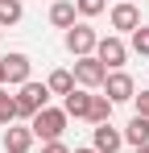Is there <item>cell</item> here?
I'll list each match as a JSON object with an SVG mask.
<instances>
[{"instance_id": "8", "label": "cell", "mask_w": 149, "mask_h": 153, "mask_svg": "<svg viewBox=\"0 0 149 153\" xmlns=\"http://www.w3.org/2000/svg\"><path fill=\"white\" fill-rule=\"evenodd\" d=\"M112 29H120V33H133V29H141V8L137 4H112Z\"/></svg>"}, {"instance_id": "12", "label": "cell", "mask_w": 149, "mask_h": 153, "mask_svg": "<svg viewBox=\"0 0 149 153\" xmlns=\"http://www.w3.org/2000/svg\"><path fill=\"white\" fill-rule=\"evenodd\" d=\"M87 108H91V95H87L83 87H74L71 95L62 100V112H66V116H74V120H87Z\"/></svg>"}, {"instance_id": "17", "label": "cell", "mask_w": 149, "mask_h": 153, "mask_svg": "<svg viewBox=\"0 0 149 153\" xmlns=\"http://www.w3.org/2000/svg\"><path fill=\"white\" fill-rule=\"evenodd\" d=\"M21 17H25L21 0H0V29H4V25H17Z\"/></svg>"}, {"instance_id": "13", "label": "cell", "mask_w": 149, "mask_h": 153, "mask_svg": "<svg viewBox=\"0 0 149 153\" xmlns=\"http://www.w3.org/2000/svg\"><path fill=\"white\" fill-rule=\"evenodd\" d=\"M124 141H128V145H137V149H141V145H149V120H145V116H133V120H128Z\"/></svg>"}, {"instance_id": "22", "label": "cell", "mask_w": 149, "mask_h": 153, "mask_svg": "<svg viewBox=\"0 0 149 153\" xmlns=\"http://www.w3.org/2000/svg\"><path fill=\"white\" fill-rule=\"evenodd\" d=\"M71 153H95V149H91V145H83V149H71Z\"/></svg>"}, {"instance_id": "14", "label": "cell", "mask_w": 149, "mask_h": 153, "mask_svg": "<svg viewBox=\"0 0 149 153\" xmlns=\"http://www.w3.org/2000/svg\"><path fill=\"white\" fill-rule=\"evenodd\" d=\"M46 87H50V95H62V100H66L74 87H79V83H74V75H71V71H54V75L46 79Z\"/></svg>"}, {"instance_id": "21", "label": "cell", "mask_w": 149, "mask_h": 153, "mask_svg": "<svg viewBox=\"0 0 149 153\" xmlns=\"http://www.w3.org/2000/svg\"><path fill=\"white\" fill-rule=\"evenodd\" d=\"M42 153H71V149H66L62 141H46V145H42Z\"/></svg>"}, {"instance_id": "15", "label": "cell", "mask_w": 149, "mask_h": 153, "mask_svg": "<svg viewBox=\"0 0 149 153\" xmlns=\"http://www.w3.org/2000/svg\"><path fill=\"white\" fill-rule=\"evenodd\" d=\"M87 120H91V124H112V100H108V95H91Z\"/></svg>"}, {"instance_id": "3", "label": "cell", "mask_w": 149, "mask_h": 153, "mask_svg": "<svg viewBox=\"0 0 149 153\" xmlns=\"http://www.w3.org/2000/svg\"><path fill=\"white\" fill-rule=\"evenodd\" d=\"M74 83L83 87V91H95V87H104V79H108V66L99 62L95 54H87V58H74Z\"/></svg>"}, {"instance_id": "11", "label": "cell", "mask_w": 149, "mask_h": 153, "mask_svg": "<svg viewBox=\"0 0 149 153\" xmlns=\"http://www.w3.org/2000/svg\"><path fill=\"white\" fill-rule=\"evenodd\" d=\"M74 17H79L74 0H58V4H50V25H54V29H71Z\"/></svg>"}, {"instance_id": "24", "label": "cell", "mask_w": 149, "mask_h": 153, "mask_svg": "<svg viewBox=\"0 0 149 153\" xmlns=\"http://www.w3.org/2000/svg\"><path fill=\"white\" fill-rule=\"evenodd\" d=\"M137 153H149V145H141V149H137Z\"/></svg>"}, {"instance_id": "7", "label": "cell", "mask_w": 149, "mask_h": 153, "mask_svg": "<svg viewBox=\"0 0 149 153\" xmlns=\"http://www.w3.org/2000/svg\"><path fill=\"white\" fill-rule=\"evenodd\" d=\"M0 62H4V83H13V87H25V83H29V71H33L29 54H8V58H0Z\"/></svg>"}, {"instance_id": "19", "label": "cell", "mask_w": 149, "mask_h": 153, "mask_svg": "<svg viewBox=\"0 0 149 153\" xmlns=\"http://www.w3.org/2000/svg\"><path fill=\"white\" fill-rule=\"evenodd\" d=\"M133 50L141 54V58H149V25H141V29H133Z\"/></svg>"}, {"instance_id": "1", "label": "cell", "mask_w": 149, "mask_h": 153, "mask_svg": "<svg viewBox=\"0 0 149 153\" xmlns=\"http://www.w3.org/2000/svg\"><path fill=\"white\" fill-rule=\"evenodd\" d=\"M66 112L62 108H42L33 120H29V128H33V137L37 141H62V132H66Z\"/></svg>"}, {"instance_id": "4", "label": "cell", "mask_w": 149, "mask_h": 153, "mask_svg": "<svg viewBox=\"0 0 149 153\" xmlns=\"http://www.w3.org/2000/svg\"><path fill=\"white\" fill-rule=\"evenodd\" d=\"M95 46H99V33L87 21H74L71 29H66V50L74 54V58H87V54H95Z\"/></svg>"}, {"instance_id": "25", "label": "cell", "mask_w": 149, "mask_h": 153, "mask_svg": "<svg viewBox=\"0 0 149 153\" xmlns=\"http://www.w3.org/2000/svg\"><path fill=\"white\" fill-rule=\"evenodd\" d=\"M0 33H4V29H0Z\"/></svg>"}, {"instance_id": "23", "label": "cell", "mask_w": 149, "mask_h": 153, "mask_svg": "<svg viewBox=\"0 0 149 153\" xmlns=\"http://www.w3.org/2000/svg\"><path fill=\"white\" fill-rule=\"evenodd\" d=\"M0 87H4V62H0Z\"/></svg>"}, {"instance_id": "2", "label": "cell", "mask_w": 149, "mask_h": 153, "mask_svg": "<svg viewBox=\"0 0 149 153\" xmlns=\"http://www.w3.org/2000/svg\"><path fill=\"white\" fill-rule=\"evenodd\" d=\"M42 108H50V87L46 83H25V87H17V116H25V120H33Z\"/></svg>"}, {"instance_id": "9", "label": "cell", "mask_w": 149, "mask_h": 153, "mask_svg": "<svg viewBox=\"0 0 149 153\" xmlns=\"http://www.w3.org/2000/svg\"><path fill=\"white\" fill-rule=\"evenodd\" d=\"M33 141H37V137H33L29 124H8V128H4V149H8V153H29Z\"/></svg>"}, {"instance_id": "5", "label": "cell", "mask_w": 149, "mask_h": 153, "mask_svg": "<svg viewBox=\"0 0 149 153\" xmlns=\"http://www.w3.org/2000/svg\"><path fill=\"white\" fill-rule=\"evenodd\" d=\"M104 95H108L112 103H133V95H137L133 75H128V71H108V79H104Z\"/></svg>"}, {"instance_id": "18", "label": "cell", "mask_w": 149, "mask_h": 153, "mask_svg": "<svg viewBox=\"0 0 149 153\" xmlns=\"http://www.w3.org/2000/svg\"><path fill=\"white\" fill-rule=\"evenodd\" d=\"M74 8H79V17H99L108 8V0H74Z\"/></svg>"}, {"instance_id": "6", "label": "cell", "mask_w": 149, "mask_h": 153, "mask_svg": "<svg viewBox=\"0 0 149 153\" xmlns=\"http://www.w3.org/2000/svg\"><path fill=\"white\" fill-rule=\"evenodd\" d=\"M95 58L108 66V71H120L124 62H128V46H124L116 33H108V37H99V46H95Z\"/></svg>"}, {"instance_id": "20", "label": "cell", "mask_w": 149, "mask_h": 153, "mask_svg": "<svg viewBox=\"0 0 149 153\" xmlns=\"http://www.w3.org/2000/svg\"><path fill=\"white\" fill-rule=\"evenodd\" d=\"M133 108H137L133 116H145V120H149V91H141V95H133Z\"/></svg>"}, {"instance_id": "10", "label": "cell", "mask_w": 149, "mask_h": 153, "mask_svg": "<svg viewBox=\"0 0 149 153\" xmlns=\"http://www.w3.org/2000/svg\"><path fill=\"white\" fill-rule=\"evenodd\" d=\"M120 145H124V132H120V128L95 124V141H91V149H95V153H120Z\"/></svg>"}, {"instance_id": "16", "label": "cell", "mask_w": 149, "mask_h": 153, "mask_svg": "<svg viewBox=\"0 0 149 153\" xmlns=\"http://www.w3.org/2000/svg\"><path fill=\"white\" fill-rule=\"evenodd\" d=\"M0 124H17V95H8V87H0Z\"/></svg>"}]
</instances>
